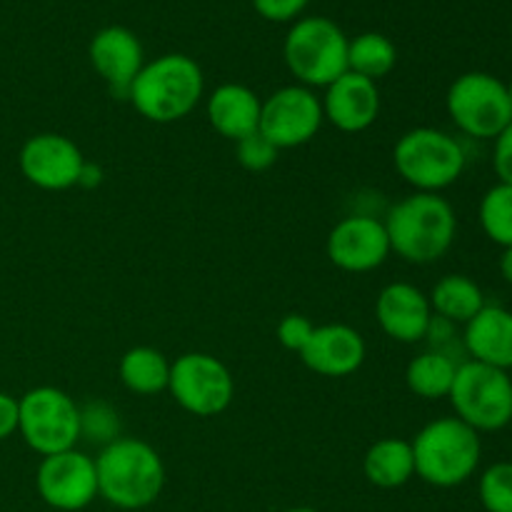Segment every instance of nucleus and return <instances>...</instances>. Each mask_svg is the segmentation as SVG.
Instances as JSON below:
<instances>
[{"instance_id":"bb28decb","label":"nucleus","mask_w":512,"mask_h":512,"mask_svg":"<svg viewBox=\"0 0 512 512\" xmlns=\"http://www.w3.org/2000/svg\"><path fill=\"white\" fill-rule=\"evenodd\" d=\"M118 438L120 415L113 405L105 400H90V403L80 405V440L105 448Z\"/></svg>"},{"instance_id":"f3484780","label":"nucleus","mask_w":512,"mask_h":512,"mask_svg":"<svg viewBox=\"0 0 512 512\" xmlns=\"http://www.w3.org/2000/svg\"><path fill=\"white\" fill-rule=\"evenodd\" d=\"M375 320L395 343L413 345L425 340L433 320L428 295L410 283H390L375 298Z\"/></svg>"},{"instance_id":"9d476101","label":"nucleus","mask_w":512,"mask_h":512,"mask_svg":"<svg viewBox=\"0 0 512 512\" xmlns=\"http://www.w3.org/2000/svg\"><path fill=\"white\" fill-rule=\"evenodd\" d=\"M168 390L175 403L195 418L225 413L235 398V380L228 365L210 353H183L170 363Z\"/></svg>"},{"instance_id":"c85d7f7f","label":"nucleus","mask_w":512,"mask_h":512,"mask_svg":"<svg viewBox=\"0 0 512 512\" xmlns=\"http://www.w3.org/2000/svg\"><path fill=\"white\" fill-rule=\"evenodd\" d=\"M280 150L265 138L263 133H253L248 138L238 140L235 143V155H238V163L243 165L250 173H263V170L273 168L275 160H278Z\"/></svg>"},{"instance_id":"2eb2a0df","label":"nucleus","mask_w":512,"mask_h":512,"mask_svg":"<svg viewBox=\"0 0 512 512\" xmlns=\"http://www.w3.org/2000/svg\"><path fill=\"white\" fill-rule=\"evenodd\" d=\"M88 58L95 73L108 83L115 98H128V88L145 65V50L138 35L125 25H108L93 35Z\"/></svg>"},{"instance_id":"f257e3e1","label":"nucleus","mask_w":512,"mask_h":512,"mask_svg":"<svg viewBox=\"0 0 512 512\" xmlns=\"http://www.w3.org/2000/svg\"><path fill=\"white\" fill-rule=\"evenodd\" d=\"M203 95V68L185 53H165L140 68L125 100L150 123L168 125L188 118Z\"/></svg>"},{"instance_id":"20e7f679","label":"nucleus","mask_w":512,"mask_h":512,"mask_svg":"<svg viewBox=\"0 0 512 512\" xmlns=\"http://www.w3.org/2000/svg\"><path fill=\"white\" fill-rule=\"evenodd\" d=\"M415 475L433 488H458L468 483L483 458V440L463 420L438 418L410 440Z\"/></svg>"},{"instance_id":"7c9ffc66","label":"nucleus","mask_w":512,"mask_h":512,"mask_svg":"<svg viewBox=\"0 0 512 512\" xmlns=\"http://www.w3.org/2000/svg\"><path fill=\"white\" fill-rule=\"evenodd\" d=\"M310 0H253V8L260 18L270 23H293L303 15Z\"/></svg>"},{"instance_id":"dca6fc26","label":"nucleus","mask_w":512,"mask_h":512,"mask_svg":"<svg viewBox=\"0 0 512 512\" xmlns=\"http://www.w3.org/2000/svg\"><path fill=\"white\" fill-rule=\"evenodd\" d=\"M363 335L345 323L315 325L308 345L300 353V360L308 370L323 378H348L358 373L365 363Z\"/></svg>"},{"instance_id":"a878e982","label":"nucleus","mask_w":512,"mask_h":512,"mask_svg":"<svg viewBox=\"0 0 512 512\" xmlns=\"http://www.w3.org/2000/svg\"><path fill=\"white\" fill-rule=\"evenodd\" d=\"M480 228L500 248H512V185L498 183L480 200Z\"/></svg>"},{"instance_id":"4c0bfd02","label":"nucleus","mask_w":512,"mask_h":512,"mask_svg":"<svg viewBox=\"0 0 512 512\" xmlns=\"http://www.w3.org/2000/svg\"><path fill=\"white\" fill-rule=\"evenodd\" d=\"M510 43H512V33H510Z\"/></svg>"},{"instance_id":"4be33fe9","label":"nucleus","mask_w":512,"mask_h":512,"mask_svg":"<svg viewBox=\"0 0 512 512\" xmlns=\"http://www.w3.org/2000/svg\"><path fill=\"white\" fill-rule=\"evenodd\" d=\"M433 315L450 320L455 325H465L485 308V295L480 285L468 275H445L433 285L428 295Z\"/></svg>"},{"instance_id":"a211bd4d","label":"nucleus","mask_w":512,"mask_h":512,"mask_svg":"<svg viewBox=\"0 0 512 512\" xmlns=\"http://www.w3.org/2000/svg\"><path fill=\"white\" fill-rule=\"evenodd\" d=\"M323 115L340 133H363L380 115L378 83L358 73H343L325 88Z\"/></svg>"},{"instance_id":"b1692460","label":"nucleus","mask_w":512,"mask_h":512,"mask_svg":"<svg viewBox=\"0 0 512 512\" xmlns=\"http://www.w3.org/2000/svg\"><path fill=\"white\" fill-rule=\"evenodd\" d=\"M455 373H458V363L453 360V355L425 350V353L415 355L405 368V385L418 398L440 400L450 395Z\"/></svg>"},{"instance_id":"9b49d317","label":"nucleus","mask_w":512,"mask_h":512,"mask_svg":"<svg viewBox=\"0 0 512 512\" xmlns=\"http://www.w3.org/2000/svg\"><path fill=\"white\" fill-rule=\"evenodd\" d=\"M323 123V103L315 90L305 85H285L263 100L258 130L278 150H290L310 143Z\"/></svg>"},{"instance_id":"1a4fd4ad","label":"nucleus","mask_w":512,"mask_h":512,"mask_svg":"<svg viewBox=\"0 0 512 512\" xmlns=\"http://www.w3.org/2000/svg\"><path fill=\"white\" fill-rule=\"evenodd\" d=\"M445 108L460 133L475 140H495L512 123L508 85L483 70H470L450 83Z\"/></svg>"},{"instance_id":"0eeeda50","label":"nucleus","mask_w":512,"mask_h":512,"mask_svg":"<svg viewBox=\"0 0 512 512\" xmlns=\"http://www.w3.org/2000/svg\"><path fill=\"white\" fill-rule=\"evenodd\" d=\"M455 418L475 433H498L512 423V378L505 370L465 360L448 395Z\"/></svg>"},{"instance_id":"6e6552de","label":"nucleus","mask_w":512,"mask_h":512,"mask_svg":"<svg viewBox=\"0 0 512 512\" xmlns=\"http://www.w3.org/2000/svg\"><path fill=\"white\" fill-rule=\"evenodd\" d=\"M18 433L33 453L73 450L80 440V405L55 385H38L18 398Z\"/></svg>"},{"instance_id":"aec40b11","label":"nucleus","mask_w":512,"mask_h":512,"mask_svg":"<svg viewBox=\"0 0 512 512\" xmlns=\"http://www.w3.org/2000/svg\"><path fill=\"white\" fill-rule=\"evenodd\" d=\"M463 345L470 360L490 368H512V310L485 305L470 323H465Z\"/></svg>"},{"instance_id":"f8f14e48","label":"nucleus","mask_w":512,"mask_h":512,"mask_svg":"<svg viewBox=\"0 0 512 512\" xmlns=\"http://www.w3.org/2000/svg\"><path fill=\"white\" fill-rule=\"evenodd\" d=\"M35 488L45 505L60 512L85 510L98 498L95 458L80 450L48 455L35 470Z\"/></svg>"},{"instance_id":"cd10ccee","label":"nucleus","mask_w":512,"mask_h":512,"mask_svg":"<svg viewBox=\"0 0 512 512\" xmlns=\"http://www.w3.org/2000/svg\"><path fill=\"white\" fill-rule=\"evenodd\" d=\"M480 503L488 512H512V463H495L480 475Z\"/></svg>"},{"instance_id":"2f4dec72","label":"nucleus","mask_w":512,"mask_h":512,"mask_svg":"<svg viewBox=\"0 0 512 512\" xmlns=\"http://www.w3.org/2000/svg\"><path fill=\"white\" fill-rule=\"evenodd\" d=\"M493 170L498 175V183L512 185V123L495 138Z\"/></svg>"},{"instance_id":"f704fd0d","label":"nucleus","mask_w":512,"mask_h":512,"mask_svg":"<svg viewBox=\"0 0 512 512\" xmlns=\"http://www.w3.org/2000/svg\"><path fill=\"white\" fill-rule=\"evenodd\" d=\"M500 275L505 278V283L512 285V248H503V255H500Z\"/></svg>"},{"instance_id":"ddd939ff","label":"nucleus","mask_w":512,"mask_h":512,"mask_svg":"<svg viewBox=\"0 0 512 512\" xmlns=\"http://www.w3.org/2000/svg\"><path fill=\"white\" fill-rule=\"evenodd\" d=\"M328 260L345 273H370L390 258V240L383 220L368 213H353L338 220L325 240Z\"/></svg>"},{"instance_id":"412c9836","label":"nucleus","mask_w":512,"mask_h":512,"mask_svg":"<svg viewBox=\"0 0 512 512\" xmlns=\"http://www.w3.org/2000/svg\"><path fill=\"white\" fill-rule=\"evenodd\" d=\"M363 473L370 485L380 490H395L415 478V460L410 440L383 438L368 448L363 458Z\"/></svg>"},{"instance_id":"6ab92c4d","label":"nucleus","mask_w":512,"mask_h":512,"mask_svg":"<svg viewBox=\"0 0 512 512\" xmlns=\"http://www.w3.org/2000/svg\"><path fill=\"white\" fill-rule=\"evenodd\" d=\"M260 108H263V100L248 85L223 83L208 95L205 115L215 133L238 143V140L258 133Z\"/></svg>"},{"instance_id":"c9c22d12","label":"nucleus","mask_w":512,"mask_h":512,"mask_svg":"<svg viewBox=\"0 0 512 512\" xmlns=\"http://www.w3.org/2000/svg\"><path fill=\"white\" fill-rule=\"evenodd\" d=\"M285 512H318V510H313V508H290V510H285Z\"/></svg>"},{"instance_id":"7ed1b4c3","label":"nucleus","mask_w":512,"mask_h":512,"mask_svg":"<svg viewBox=\"0 0 512 512\" xmlns=\"http://www.w3.org/2000/svg\"><path fill=\"white\" fill-rule=\"evenodd\" d=\"M390 250L405 263L430 265L455 243L458 215L440 193H413L385 215Z\"/></svg>"},{"instance_id":"393cba45","label":"nucleus","mask_w":512,"mask_h":512,"mask_svg":"<svg viewBox=\"0 0 512 512\" xmlns=\"http://www.w3.org/2000/svg\"><path fill=\"white\" fill-rule=\"evenodd\" d=\"M398 63L395 43L383 33H360L348 43V70L378 83Z\"/></svg>"},{"instance_id":"423d86ee","label":"nucleus","mask_w":512,"mask_h":512,"mask_svg":"<svg viewBox=\"0 0 512 512\" xmlns=\"http://www.w3.org/2000/svg\"><path fill=\"white\" fill-rule=\"evenodd\" d=\"M468 155L458 138L438 128H413L398 138L393 165L415 193H440L463 175Z\"/></svg>"},{"instance_id":"72a5a7b5","label":"nucleus","mask_w":512,"mask_h":512,"mask_svg":"<svg viewBox=\"0 0 512 512\" xmlns=\"http://www.w3.org/2000/svg\"><path fill=\"white\" fill-rule=\"evenodd\" d=\"M103 183V168H100V165H93V163H88V160H85V165H83V170H80V180H78V185L80 188H98V185Z\"/></svg>"},{"instance_id":"4468645a","label":"nucleus","mask_w":512,"mask_h":512,"mask_svg":"<svg viewBox=\"0 0 512 512\" xmlns=\"http://www.w3.org/2000/svg\"><path fill=\"white\" fill-rule=\"evenodd\" d=\"M18 165L30 185L48 193H60L78 185L85 155L68 135L38 133L23 143Z\"/></svg>"},{"instance_id":"473e14b6","label":"nucleus","mask_w":512,"mask_h":512,"mask_svg":"<svg viewBox=\"0 0 512 512\" xmlns=\"http://www.w3.org/2000/svg\"><path fill=\"white\" fill-rule=\"evenodd\" d=\"M18 418V398H13V395L8 393H0V443L8 440L10 435L18 433Z\"/></svg>"},{"instance_id":"39448f33","label":"nucleus","mask_w":512,"mask_h":512,"mask_svg":"<svg viewBox=\"0 0 512 512\" xmlns=\"http://www.w3.org/2000/svg\"><path fill=\"white\" fill-rule=\"evenodd\" d=\"M348 43L335 20L325 15H310L290 25L283 43V60L298 85L328 88L330 83L348 73Z\"/></svg>"},{"instance_id":"5701e85b","label":"nucleus","mask_w":512,"mask_h":512,"mask_svg":"<svg viewBox=\"0 0 512 512\" xmlns=\"http://www.w3.org/2000/svg\"><path fill=\"white\" fill-rule=\"evenodd\" d=\"M120 383L135 395H158L168 390L170 360L150 345L125 350L118 363Z\"/></svg>"},{"instance_id":"f03ea898","label":"nucleus","mask_w":512,"mask_h":512,"mask_svg":"<svg viewBox=\"0 0 512 512\" xmlns=\"http://www.w3.org/2000/svg\"><path fill=\"white\" fill-rule=\"evenodd\" d=\"M98 498L118 510H143L165 488V463L158 450L140 438L113 440L95 458Z\"/></svg>"},{"instance_id":"c756f323","label":"nucleus","mask_w":512,"mask_h":512,"mask_svg":"<svg viewBox=\"0 0 512 512\" xmlns=\"http://www.w3.org/2000/svg\"><path fill=\"white\" fill-rule=\"evenodd\" d=\"M313 330H315V325L310 323L305 315L290 313V315H285L283 320H280L278 328H275V335H278V343L283 345L285 350L300 355V353H303L305 345H308Z\"/></svg>"},{"instance_id":"e433bc0d","label":"nucleus","mask_w":512,"mask_h":512,"mask_svg":"<svg viewBox=\"0 0 512 512\" xmlns=\"http://www.w3.org/2000/svg\"><path fill=\"white\" fill-rule=\"evenodd\" d=\"M505 85H508V98H510V105H512V80H510V83H505Z\"/></svg>"}]
</instances>
